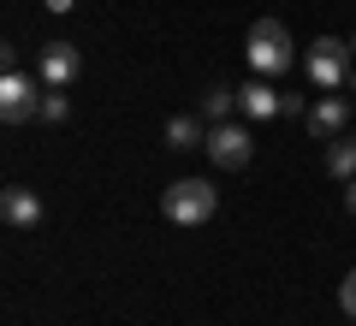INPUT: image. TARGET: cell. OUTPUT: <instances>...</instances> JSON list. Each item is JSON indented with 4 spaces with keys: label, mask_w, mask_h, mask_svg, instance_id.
<instances>
[{
    "label": "cell",
    "mask_w": 356,
    "mask_h": 326,
    "mask_svg": "<svg viewBox=\"0 0 356 326\" xmlns=\"http://www.w3.org/2000/svg\"><path fill=\"white\" fill-rule=\"evenodd\" d=\"M214 208H220V190L208 184V178H178V184L161 190V213L172 226H208Z\"/></svg>",
    "instance_id": "cell-1"
},
{
    "label": "cell",
    "mask_w": 356,
    "mask_h": 326,
    "mask_svg": "<svg viewBox=\"0 0 356 326\" xmlns=\"http://www.w3.org/2000/svg\"><path fill=\"white\" fill-rule=\"evenodd\" d=\"M291 60H297L291 30H285L280 18H255V24H250V65H255L261 77H267V72L280 77V72H291Z\"/></svg>",
    "instance_id": "cell-2"
},
{
    "label": "cell",
    "mask_w": 356,
    "mask_h": 326,
    "mask_svg": "<svg viewBox=\"0 0 356 326\" xmlns=\"http://www.w3.org/2000/svg\"><path fill=\"white\" fill-rule=\"evenodd\" d=\"M303 72H309V83H315V95L321 89H344V77H350V42H339V36L309 42Z\"/></svg>",
    "instance_id": "cell-3"
},
{
    "label": "cell",
    "mask_w": 356,
    "mask_h": 326,
    "mask_svg": "<svg viewBox=\"0 0 356 326\" xmlns=\"http://www.w3.org/2000/svg\"><path fill=\"white\" fill-rule=\"evenodd\" d=\"M36 113H42L36 77H24V72H18L13 48H6V72H0V119H6V125H24V119H36Z\"/></svg>",
    "instance_id": "cell-4"
},
{
    "label": "cell",
    "mask_w": 356,
    "mask_h": 326,
    "mask_svg": "<svg viewBox=\"0 0 356 326\" xmlns=\"http://www.w3.org/2000/svg\"><path fill=\"white\" fill-rule=\"evenodd\" d=\"M250 154H255V137H250L243 125H232V119H226V125L208 131V161H214L220 172H238V166H250Z\"/></svg>",
    "instance_id": "cell-5"
},
{
    "label": "cell",
    "mask_w": 356,
    "mask_h": 326,
    "mask_svg": "<svg viewBox=\"0 0 356 326\" xmlns=\"http://www.w3.org/2000/svg\"><path fill=\"white\" fill-rule=\"evenodd\" d=\"M303 125H309V137H339V131L350 125V101L332 95V89H321V95L303 107Z\"/></svg>",
    "instance_id": "cell-6"
},
{
    "label": "cell",
    "mask_w": 356,
    "mask_h": 326,
    "mask_svg": "<svg viewBox=\"0 0 356 326\" xmlns=\"http://www.w3.org/2000/svg\"><path fill=\"white\" fill-rule=\"evenodd\" d=\"M77 65H83V54L72 48V42H48V48H42V60H36V77L48 89H65L77 77Z\"/></svg>",
    "instance_id": "cell-7"
},
{
    "label": "cell",
    "mask_w": 356,
    "mask_h": 326,
    "mask_svg": "<svg viewBox=\"0 0 356 326\" xmlns=\"http://www.w3.org/2000/svg\"><path fill=\"white\" fill-rule=\"evenodd\" d=\"M0 220H6V226H36L42 220V196L24 190V184H13L6 196H0Z\"/></svg>",
    "instance_id": "cell-8"
},
{
    "label": "cell",
    "mask_w": 356,
    "mask_h": 326,
    "mask_svg": "<svg viewBox=\"0 0 356 326\" xmlns=\"http://www.w3.org/2000/svg\"><path fill=\"white\" fill-rule=\"evenodd\" d=\"M238 107H243L250 119H273V113H285V95H273L267 83H243V89H238Z\"/></svg>",
    "instance_id": "cell-9"
},
{
    "label": "cell",
    "mask_w": 356,
    "mask_h": 326,
    "mask_svg": "<svg viewBox=\"0 0 356 326\" xmlns=\"http://www.w3.org/2000/svg\"><path fill=\"white\" fill-rule=\"evenodd\" d=\"M166 149H208V131H202V119H191V113L166 119Z\"/></svg>",
    "instance_id": "cell-10"
},
{
    "label": "cell",
    "mask_w": 356,
    "mask_h": 326,
    "mask_svg": "<svg viewBox=\"0 0 356 326\" xmlns=\"http://www.w3.org/2000/svg\"><path fill=\"white\" fill-rule=\"evenodd\" d=\"M327 172L339 178V184H350V178H356V137H350V142H332V149H327Z\"/></svg>",
    "instance_id": "cell-11"
},
{
    "label": "cell",
    "mask_w": 356,
    "mask_h": 326,
    "mask_svg": "<svg viewBox=\"0 0 356 326\" xmlns=\"http://www.w3.org/2000/svg\"><path fill=\"white\" fill-rule=\"evenodd\" d=\"M232 107H238V89H226V83L202 95V119H214V125H226V119H232Z\"/></svg>",
    "instance_id": "cell-12"
},
{
    "label": "cell",
    "mask_w": 356,
    "mask_h": 326,
    "mask_svg": "<svg viewBox=\"0 0 356 326\" xmlns=\"http://www.w3.org/2000/svg\"><path fill=\"white\" fill-rule=\"evenodd\" d=\"M65 113H72V107H65V95H60V89H48V95H42V113H36V119H48V125H60Z\"/></svg>",
    "instance_id": "cell-13"
},
{
    "label": "cell",
    "mask_w": 356,
    "mask_h": 326,
    "mask_svg": "<svg viewBox=\"0 0 356 326\" xmlns=\"http://www.w3.org/2000/svg\"><path fill=\"white\" fill-rule=\"evenodd\" d=\"M339 302H344V314H350V320H356V267H350V273H344V285H339Z\"/></svg>",
    "instance_id": "cell-14"
},
{
    "label": "cell",
    "mask_w": 356,
    "mask_h": 326,
    "mask_svg": "<svg viewBox=\"0 0 356 326\" xmlns=\"http://www.w3.org/2000/svg\"><path fill=\"white\" fill-rule=\"evenodd\" d=\"M42 6H48V13H72L77 0H42Z\"/></svg>",
    "instance_id": "cell-15"
},
{
    "label": "cell",
    "mask_w": 356,
    "mask_h": 326,
    "mask_svg": "<svg viewBox=\"0 0 356 326\" xmlns=\"http://www.w3.org/2000/svg\"><path fill=\"white\" fill-rule=\"evenodd\" d=\"M344 202H350V213H356V178H350V190H344Z\"/></svg>",
    "instance_id": "cell-16"
},
{
    "label": "cell",
    "mask_w": 356,
    "mask_h": 326,
    "mask_svg": "<svg viewBox=\"0 0 356 326\" xmlns=\"http://www.w3.org/2000/svg\"><path fill=\"white\" fill-rule=\"evenodd\" d=\"M344 89H350V95H356V65H350V77H344Z\"/></svg>",
    "instance_id": "cell-17"
},
{
    "label": "cell",
    "mask_w": 356,
    "mask_h": 326,
    "mask_svg": "<svg viewBox=\"0 0 356 326\" xmlns=\"http://www.w3.org/2000/svg\"><path fill=\"white\" fill-rule=\"evenodd\" d=\"M350 54H356V36H350Z\"/></svg>",
    "instance_id": "cell-18"
}]
</instances>
